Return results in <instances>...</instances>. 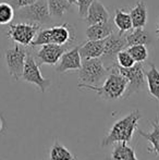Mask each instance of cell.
Segmentation results:
<instances>
[{"mask_svg": "<svg viewBox=\"0 0 159 160\" xmlns=\"http://www.w3.org/2000/svg\"><path fill=\"white\" fill-rule=\"evenodd\" d=\"M151 123L152 128L153 130L151 132L146 133V132H143V131L138 130V133L140 135H142L144 138H146L147 141L149 142V148H148V152H152V154H155L156 156L159 155V120L155 121H149Z\"/></svg>", "mask_w": 159, "mask_h": 160, "instance_id": "ac0fdd59", "label": "cell"}, {"mask_svg": "<svg viewBox=\"0 0 159 160\" xmlns=\"http://www.w3.org/2000/svg\"><path fill=\"white\" fill-rule=\"evenodd\" d=\"M115 32V24L109 20L104 23H97L88 25L86 28V37L89 40H102L106 39L110 34Z\"/></svg>", "mask_w": 159, "mask_h": 160, "instance_id": "5bb4252c", "label": "cell"}, {"mask_svg": "<svg viewBox=\"0 0 159 160\" xmlns=\"http://www.w3.org/2000/svg\"><path fill=\"white\" fill-rule=\"evenodd\" d=\"M127 50L129 51L135 62L143 63L144 61H146L148 57V50H147L146 45H133V46L127 47Z\"/></svg>", "mask_w": 159, "mask_h": 160, "instance_id": "cb8c5ba5", "label": "cell"}, {"mask_svg": "<svg viewBox=\"0 0 159 160\" xmlns=\"http://www.w3.org/2000/svg\"><path fill=\"white\" fill-rule=\"evenodd\" d=\"M130 17L132 20V25L133 28H145L147 23V18H148V12H147L146 0H140L136 3L135 7L131 9L130 11Z\"/></svg>", "mask_w": 159, "mask_h": 160, "instance_id": "2e32d148", "label": "cell"}, {"mask_svg": "<svg viewBox=\"0 0 159 160\" xmlns=\"http://www.w3.org/2000/svg\"><path fill=\"white\" fill-rule=\"evenodd\" d=\"M68 50V45H57V44H47L40 46V49L36 53V61L38 64H49L55 65L59 62L66 51Z\"/></svg>", "mask_w": 159, "mask_h": 160, "instance_id": "30bf717a", "label": "cell"}, {"mask_svg": "<svg viewBox=\"0 0 159 160\" xmlns=\"http://www.w3.org/2000/svg\"><path fill=\"white\" fill-rule=\"evenodd\" d=\"M21 78L25 81V82L34 84L42 93H45L46 89L50 86V80L42 76L39 69V64L37 63L34 56L30 52H27V55H26L25 64H24L23 73H22Z\"/></svg>", "mask_w": 159, "mask_h": 160, "instance_id": "ba28073f", "label": "cell"}, {"mask_svg": "<svg viewBox=\"0 0 159 160\" xmlns=\"http://www.w3.org/2000/svg\"><path fill=\"white\" fill-rule=\"evenodd\" d=\"M17 17L23 22L46 24L51 22V15L46 0H36L34 3L17 10Z\"/></svg>", "mask_w": 159, "mask_h": 160, "instance_id": "5b68a950", "label": "cell"}, {"mask_svg": "<svg viewBox=\"0 0 159 160\" xmlns=\"http://www.w3.org/2000/svg\"><path fill=\"white\" fill-rule=\"evenodd\" d=\"M109 69L100 58L83 59L82 67L79 70V81L82 84L97 86L105 81Z\"/></svg>", "mask_w": 159, "mask_h": 160, "instance_id": "3957f363", "label": "cell"}, {"mask_svg": "<svg viewBox=\"0 0 159 160\" xmlns=\"http://www.w3.org/2000/svg\"><path fill=\"white\" fill-rule=\"evenodd\" d=\"M95 0H77V4L79 7V15L82 19H85L88 8Z\"/></svg>", "mask_w": 159, "mask_h": 160, "instance_id": "83f0119b", "label": "cell"}, {"mask_svg": "<svg viewBox=\"0 0 159 160\" xmlns=\"http://www.w3.org/2000/svg\"><path fill=\"white\" fill-rule=\"evenodd\" d=\"M141 117H142L141 112L138 110H134L131 113L125 116L124 118L118 120L105 136L104 141H102V146L113 145V144L119 143L130 144V142L133 138L134 132L137 128Z\"/></svg>", "mask_w": 159, "mask_h": 160, "instance_id": "7a4b0ae2", "label": "cell"}, {"mask_svg": "<svg viewBox=\"0 0 159 160\" xmlns=\"http://www.w3.org/2000/svg\"><path fill=\"white\" fill-rule=\"evenodd\" d=\"M125 36L127 47L133 45H149L152 42V36L144 28H132Z\"/></svg>", "mask_w": 159, "mask_h": 160, "instance_id": "e0dca14e", "label": "cell"}, {"mask_svg": "<svg viewBox=\"0 0 159 160\" xmlns=\"http://www.w3.org/2000/svg\"><path fill=\"white\" fill-rule=\"evenodd\" d=\"M27 51L24 46L15 44L12 48H9L4 51V61L10 76L15 81H19L22 78L24 64H25Z\"/></svg>", "mask_w": 159, "mask_h": 160, "instance_id": "8992f818", "label": "cell"}, {"mask_svg": "<svg viewBox=\"0 0 159 160\" xmlns=\"http://www.w3.org/2000/svg\"><path fill=\"white\" fill-rule=\"evenodd\" d=\"M156 32H157V34H159V21L157 23V26H156Z\"/></svg>", "mask_w": 159, "mask_h": 160, "instance_id": "1f68e13d", "label": "cell"}, {"mask_svg": "<svg viewBox=\"0 0 159 160\" xmlns=\"http://www.w3.org/2000/svg\"><path fill=\"white\" fill-rule=\"evenodd\" d=\"M127 48V45L124 34H120L119 32H113L105 39L104 52H102L100 59L102 60V62L108 61L110 65H112L116 63V58H117L118 53L121 50H124Z\"/></svg>", "mask_w": 159, "mask_h": 160, "instance_id": "9c48e42d", "label": "cell"}, {"mask_svg": "<svg viewBox=\"0 0 159 160\" xmlns=\"http://www.w3.org/2000/svg\"><path fill=\"white\" fill-rule=\"evenodd\" d=\"M113 24H115V26L118 28L120 34H125L133 28L130 13L123 11L122 9H117V10H116Z\"/></svg>", "mask_w": 159, "mask_h": 160, "instance_id": "44dd1931", "label": "cell"}, {"mask_svg": "<svg viewBox=\"0 0 159 160\" xmlns=\"http://www.w3.org/2000/svg\"><path fill=\"white\" fill-rule=\"evenodd\" d=\"M84 20L87 23V25H93V24L104 23V22L109 21L110 15H109L106 7L102 4V2L99 0H95L88 8L87 14Z\"/></svg>", "mask_w": 159, "mask_h": 160, "instance_id": "4fadbf2b", "label": "cell"}, {"mask_svg": "<svg viewBox=\"0 0 159 160\" xmlns=\"http://www.w3.org/2000/svg\"><path fill=\"white\" fill-rule=\"evenodd\" d=\"M51 42L57 45H70L75 40V30L69 23L50 28Z\"/></svg>", "mask_w": 159, "mask_h": 160, "instance_id": "7c38bea8", "label": "cell"}, {"mask_svg": "<svg viewBox=\"0 0 159 160\" xmlns=\"http://www.w3.org/2000/svg\"><path fill=\"white\" fill-rule=\"evenodd\" d=\"M109 73L102 85H87L79 83V88L95 92L99 97L105 100H117L124 97L127 87V81L116 69L115 64L108 67Z\"/></svg>", "mask_w": 159, "mask_h": 160, "instance_id": "6da1fadb", "label": "cell"}, {"mask_svg": "<svg viewBox=\"0 0 159 160\" xmlns=\"http://www.w3.org/2000/svg\"><path fill=\"white\" fill-rule=\"evenodd\" d=\"M80 46H75L70 50H67L60 58L57 65V71L60 73L68 71H79L82 67V58L80 55Z\"/></svg>", "mask_w": 159, "mask_h": 160, "instance_id": "8fae6325", "label": "cell"}, {"mask_svg": "<svg viewBox=\"0 0 159 160\" xmlns=\"http://www.w3.org/2000/svg\"><path fill=\"white\" fill-rule=\"evenodd\" d=\"M51 18L60 19L66 14L68 11L72 9V4L69 3L67 0H46Z\"/></svg>", "mask_w": 159, "mask_h": 160, "instance_id": "ffe728a7", "label": "cell"}, {"mask_svg": "<svg viewBox=\"0 0 159 160\" xmlns=\"http://www.w3.org/2000/svg\"><path fill=\"white\" fill-rule=\"evenodd\" d=\"M67 1L69 2V3H71L73 6V4H77V0H67Z\"/></svg>", "mask_w": 159, "mask_h": 160, "instance_id": "f546056e", "label": "cell"}, {"mask_svg": "<svg viewBox=\"0 0 159 160\" xmlns=\"http://www.w3.org/2000/svg\"><path fill=\"white\" fill-rule=\"evenodd\" d=\"M2 128H3V123H2V119L0 118V131L2 130Z\"/></svg>", "mask_w": 159, "mask_h": 160, "instance_id": "4dcf8cb0", "label": "cell"}, {"mask_svg": "<svg viewBox=\"0 0 159 160\" xmlns=\"http://www.w3.org/2000/svg\"><path fill=\"white\" fill-rule=\"evenodd\" d=\"M116 63L121 68H130V67H132V65H134L135 61H134V59L132 58V56L129 53V51H127V49H124V50H121L117 55Z\"/></svg>", "mask_w": 159, "mask_h": 160, "instance_id": "4316f807", "label": "cell"}, {"mask_svg": "<svg viewBox=\"0 0 159 160\" xmlns=\"http://www.w3.org/2000/svg\"><path fill=\"white\" fill-rule=\"evenodd\" d=\"M14 11L9 2H0V25L10 24L15 17Z\"/></svg>", "mask_w": 159, "mask_h": 160, "instance_id": "d4e9b609", "label": "cell"}, {"mask_svg": "<svg viewBox=\"0 0 159 160\" xmlns=\"http://www.w3.org/2000/svg\"><path fill=\"white\" fill-rule=\"evenodd\" d=\"M36 0H8V2L13 7L14 10H19L21 8H24V7H27L30 4L34 3Z\"/></svg>", "mask_w": 159, "mask_h": 160, "instance_id": "f1b7e54d", "label": "cell"}, {"mask_svg": "<svg viewBox=\"0 0 159 160\" xmlns=\"http://www.w3.org/2000/svg\"><path fill=\"white\" fill-rule=\"evenodd\" d=\"M111 160H138L136 158L135 150L129 144L119 143L115 146L111 152Z\"/></svg>", "mask_w": 159, "mask_h": 160, "instance_id": "7402d4cb", "label": "cell"}, {"mask_svg": "<svg viewBox=\"0 0 159 160\" xmlns=\"http://www.w3.org/2000/svg\"><path fill=\"white\" fill-rule=\"evenodd\" d=\"M47 44H52L51 42V32L50 28H45V30H39L38 33L36 34L34 40L32 42L31 46L32 47H37V46H42V45Z\"/></svg>", "mask_w": 159, "mask_h": 160, "instance_id": "484cf974", "label": "cell"}, {"mask_svg": "<svg viewBox=\"0 0 159 160\" xmlns=\"http://www.w3.org/2000/svg\"><path fill=\"white\" fill-rule=\"evenodd\" d=\"M105 39L102 40H87L80 46V55L82 59H93L100 58L104 52Z\"/></svg>", "mask_w": 159, "mask_h": 160, "instance_id": "9a60e30c", "label": "cell"}, {"mask_svg": "<svg viewBox=\"0 0 159 160\" xmlns=\"http://www.w3.org/2000/svg\"><path fill=\"white\" fill-rule=\"evenodd\" d=\"M146 85L149 95L157 99L159 102V70L154 63L151 64V69L145 73Z\"/></svg>", "mask_w": 159, "mask_h": 160, "instance_id": "d6986e66", "label": "cell"}, {"mask_svg": "<svg viewBox=\"0 0 159 160\" xmlns=\"http://www.w3.org/2000/svg\"><path fill=\"white\" fill-rule=\"evenodd\" d=\"M49 156H50V160H75L74 155L58 142H56L52 145Z\"/></svg>", "mask_w": 159, "mask_h": 160, "instance_id": "603a6c76", "label": "cell"}, {"mask_svg": "<svg viewBox=\"0 0 159 160\" xmlns=\"http://www.w3.org/2000/svg\"><path fill=\"white\" fill-rule=\"evenodd\" d=\"M115 67L121 75L127 81V92H125V95H124L125 98H127V97L132 95L133 93L141 91L145 86L146 76H145L143 63L135 62L134 65H132L130 68H121L117 63H115Z\"/></svg>", "mask_w": 159, "mask_h": 160, "instance_id": "277c9868", "label": "cell"}, {"mask_svg": "<svg viewBox=\"0 0 159 160\" xmlns=\"http://www.w3.org/2000/svg\"><path fill=\"white\" fill-rule=\"evenodd\" d=\"M40 30V25L28 22H19L9 26L8 36L15 42L24 47L31 46L36 34Z\"/></svg>", "mask_w": 159, "mask_h": 160, "instance_id": "52a82bcc", "label": "cell"}]
</instances>
